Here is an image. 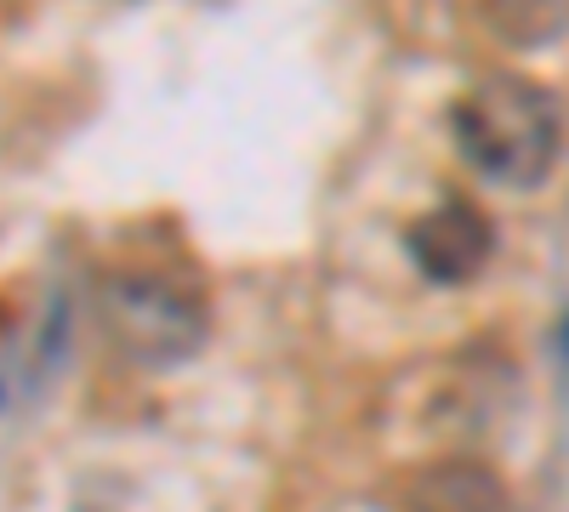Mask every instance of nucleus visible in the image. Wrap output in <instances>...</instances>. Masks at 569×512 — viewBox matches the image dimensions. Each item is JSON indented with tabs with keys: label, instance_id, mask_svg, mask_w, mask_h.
Here are the masks:
<instances>
[{
	"label": "nucleus",
	"instance_id": "3",
	"mask_svg": "<svg viewBox=\"0 0 569 512\" xmlns=\"http://www.w3.org/2000/svg\"><path fill=\"white\" fill-rule=\"evenodd\" d=\"M405 251L421 268V279H433V285H467V279L485 273V262L496 257V222H490L485 205L450 194L427 217L410 222Z\"/></svg>",
	"mask_w": 569,
	"mask_h": 512
},
{
	"label": "nucleus",
	"instance_id": "1",
	"mask_svg": "<svg viewBox=\"0 0 569 512\" xmlns=\"http://www.w3.org/2000/svg\"><path fill=\"white\" fill-rule=\"evenodd\" d=\"M450 137H456V154L485 182L525 194L558 165L563 114H558L552 86L518 69H496L485 80H472L450 103Z\"/></svg>",
	"mask_w": 569,
	"mask_h": 512
},
{
	"label": "nucleus",
	"instance_id": "4",
	"mask_svg": "<svg viewBox=\"0 0 569 512\" xmlns=\"http://www.w3.org/2000/svg\"><path fill=\"white\" fill-rule=\"evenodd\" d=\"M399 512H507V484L485 461H433L405 479Z\"/></svg>",
	"mask_w": 569,
	"mask_h": 512
},
{
	"label": "nucleus",
	"instance_id": "2",
	"mask_svg": "<svg viewBox=\"0 0 569 512\" xmlns=\"http://www.w3.org/2000/svg\"><path fill=\"white\" fill-rule=\"evenodd\" d=\"M103 324L109 337L142 364L194 359L211 331V308L200 285L154 268H126L103 279Z\"/></svg>",
	"mask_w": 569,
	"mask_h": 512
}]
</instances>
